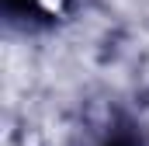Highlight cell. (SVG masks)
<instances>
[{"label": "cell", "mask_w": 149, "mask_h": 146, "mask_svg": "<svg viewBox=\"0 0 149 146\" xmlns=\"http://www.w3.org/2000/svg\"><path fill=\"white\" fill-rule=\"evenodd\" d=\"M31 4H35V11H42L45 18H59L70 0H31Z\"/></svg>", "instance_id": "obj_1"}]
</instances>
